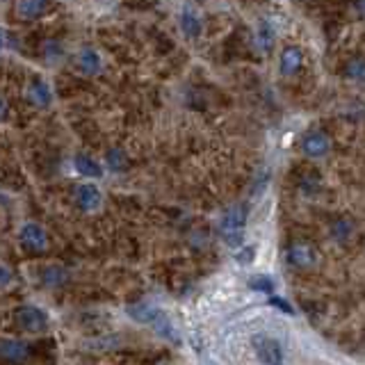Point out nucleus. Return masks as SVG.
I'll list each match as a JSON object with an SVG mask.
<instances>
[{"label":"nucleus","mask_w":365,"mask_h":365,"mask_svg":"<svg viewBox=\"0 0 365 365\" xmlns=\"http://www.w3.org/2000/svg\"><path fill=\"white\" fill-rule=\"evenodd\" d=\"M244 228H246V206L237 204L224 213L222 222H219V235H222V240L228 246H237L244 237Z\"/></svg>","instance_id":"nucleus-1"},{"label":"nucleus","mask_w":365,"mask_h":365,"mask_svg":"<svg viewBox=\"0 0 365 365\" xmlns=\"http://www.w3.org/2000/svg\"><path fill=\"white\" fill-rule=\"evenodd\" d=\"M14 322L18 328H23L25 333H41L48 326V315L44 313L39 306L25 304L14 310Z\"/></svg>","instance_id":"nucleus-2"},{"label":"nucleus","mask_w":365,"mask_h":365,"mask_svg":"<svg viewBox=\"0 0 365 365\" xmlns=\"http://www.w3.org/2000/svg\"><path fill=\"white\" fill-rule=\"evenodd\" d=\"M18 242H21L25 251L41 253V251H46V246H48V233L44 231V226L27 222L21 226V231H18Z\"/></svg>","instance_id":"nucleus-3"},{"label":"nucleus","mask_w":365,"mask_h":365,"mask_svg":"<svg viewBox=\"0 0 365 365\" xmlns=\"http://www.w3.org/2000/svg\"><path fill=\"white\" fill-rule=\"evenodd\" d=\"M251 345H253V352L258 354L260 363H265V365H286L283 363L286 359H283V350H281L279 340H274V338H270V336H253Z\"/></svg>","instance_id":"nucleus-4"},{"label":"nucleus","mask_w":365,"mask_h":365,"mask_svg":"<svg viewBox=\"0 0 365 365\" xmlns=\"http://www.w3.org/2000/svg\"><path fill=\"white\" fill-rule=\"evenodd\" d=\"M286 258H288V263L295 270H310V267H315L317 253H315V249L308 242H292L288 246Z\"/></svg>","instance_id":"nucleus-5"},{"label":"nucleus","mask_w":365,"mask_h":365,"mask_svg":"<svg viewBox=\"0 0 365 365\" xmlns=\"http://www.w3.org/2000/svg\"><path fill=\"white\" fill-rule=\"evenodd\" d=\"M328 151H331V140L322 131H310L301 140V153L308 155V158H324V155H328Z\"/></svg>","instance_id":"nucleus-6"},{"label":"nucleus","mask_w":365,"mask_h":365,"mask_svg":"<svg viewBox=\"0 0 365 365\" xmlns=\"http://www.w3.org/2000/svg\"><path fill=\"white\" fill-rule=\"evenodd\" d=\"M32 356V345L25 340H14V338H3L0 340V359L7 363H25Z\"/></svg>","instance_id":"nucleus-7"},{"label":"nucleus","mask_w":365,"mask_h":365,"mask_svg":"<svg viewBox=\"0 0 365 365\" xmlns=\"http://www.w3.org/2000/svg\"><path fill=\"white\" fill-rule=\"evenodd\" d=\"M301 67H304V53L297 46H286L279 58V73L283 78H292L301 71Z\"/></svg>","instance_id":"nucleus-8"},{"label":"nucleus","mask_w":365,"mask_h":365,"mask_svg":"<svg viewBox=\"0 0 365 365\" xmlns=\"http://www.w3.org/2000/svg\"><path fill=\"white\" fill-rule=\"evenodd\" d=\"M100 190L96 185H91V182H82V185L76 187V204L80 210H85V213H91V210H96L100 206Z\"/></svg>","instance_id":"nucleus-9"},{"label":"nucleus","mask_w":365,"mask_h":365,"mask_svg":"<svg viewBox=\"0 0 365 365\" xmlns=\"http://www.w3.org/2000/svg\"><path fill=\"white\" fill-rule=\"evenodd\" d=\"M128 315H131L135 322L140 324H153L155 319H158L162 315V310L158 306L149 304V301H137V304H131L128 306Z\"/></svg>","instance_id":"nucleus-10"},{"label":"nucleus","mask_w":365,"mask_h":365,"mask_svg":"<svg viewBox=\"0 0 365 365\" xmlns=\"http://www.w3.org/2000/svg\"><path fill=\"white\" fill-rule=\"evenodd\" d=\"M27 98H30L36 107H48L53 100L51 87L46 85L44 80H32L30 87H27Z\"/></svg>","instance_id":"nucleus-11"},{"label":"nucleus","mask_w":365,"mask_h":365,"mask_svg":"<svg viewBox=\"0 0 365 365\" xmlns=\"http://www.w3.org/2000/svg\"><path fill=\"white\" fill-rule=\"evenodd\" d=\"M180 27H182V34H185L187 39H197V36L201 34V18H199V14L192 7L182 9V14H180Z\"/></svg>","instance_id":"nucleus-12"},{"label":"nucleus","mask_w":365,"mask_h":365,"mask_svg":"<svg viewBox=\"0 0 365 365\" xmlns=\"http://www.w3.org/2000/svg\"><path fill=\"white\" fill-rule=\"evenodd\" d=\"M73 164H76V171L80 173V176H87V178H100V176H103V169H100V164L94 158L85 155V153L76 155Z\"/></svg>","instance_id":"nucleus-13"},{"label":"nucleus","mask_w":365,"mask_h":365,"mask_svg":"<svg viewBox=\"0 0 365 365\" xmlns=\"http://www.w3.org/2000/svg\"><path fill=\"white\" fill-rule=\"evenodd\" d=\"M46 7H48V0H18L16 3V14L21 18H36L46 12Z\"/></svg>","instance_id":"nucleus-14"},{"label":"nucleus","mask_w":365,"mask_h":365,"mask_svg":"<svg viewBox=\"0 0 365 365\" xmlns=\"http://www.w3.org/2000/svg\"><path fill=\"white\" fill-rule=\"evenodd\" d=\"M274 39H277V32H274V25L270 21H260L258 23V32H255V41H258V48L263 53H270Z\"/></svg>","instance_id":"nucleus-15"},{"label":"nucleus","mask_w":365,"mask_h":365,"mask_svg":"<svg viewBox=\"0 0 365 365\" xmlns=\"http://www.w3.org/2000/svg\"><path fill=\"white\" fill-rule=\"evenodd\" d=\"M345 78L365 85V58H352L345 64Z\"/></svg>","instance_id":"nucleus-16"},{"label":"nucleus","mask_w":365,"mask_h":365,"mask_svg":"<svg viewBox=\"0 0 365 365\" xmlns=\"http://www.w3.org/2000/svg\"><path fill=\"white\" fill-rule=\"evenodd\" d=\"M153 326V331L158 333V336H162V338H167V340H173L176 343L178 340V333H176V328H173V324H171V319L167 317V315H160L158 319H155V322L151 324Z\"/></svg>","instance_id":"nucleus-17"},{"label":"nucleus","mask_w":365,"mask_h":365,"mask_svg":"<svg viewBox=\"0 0 365 365\" xmlns=\"http://www.w3.org/2000/svg\"><path fill=\"white\" fill-rule=\"evenodd\" d=\"M78 64H80V69L85 71V73H96L100 69V58H98V53L96 51H91V48H85L80 53V58H78Z\"/></svg>","instance_id":"nucleus-18"},{"label":"nucleus","mask_w":365,"mask_h":365,"mask_svg":"<svg viewBox=\"0 0 365 365\" xmlns=\"http://www.w3.org/2000/svg\"><path fill=\"white\" fill-rule=\"evenodd\" d=\"M41 279H44L46 286L55 288V286H62V283L67 281V272H64L62 267H58V265H51V267L44 272Z\"/></svg>","instance_id":"nucleus-19"},{"label":"nucleus","mask_w":365,"mask_h":365,"mask_svg":"<svg viewBox=\"0 0 365 365\" xmlns=\"http://www.w3.org/2000/svg\"><path fill=\"white\" fill-rule=\"evenodd\" d=\"M105 160H107V167L112 171H124L128 167V158H126V153L121 149H109Z\"/></svg>","instance_id":"nucleus-20"},{"label":"nucleus","mask_w":365,"mask_h":365,"mask_svg":"<svg viewBox=\"0 0 365 365\" xmlns=\"http://www.w3.org/2000/svg\"><path fill=\"white\" fill-rule=\"evenodd\" d=\"M272 279L270 277H251L249 279V288L251 290H260V292H270L272 290Z\"/></svg>","instance_id":"nucleus-21"},{"label":"nucleus","mask_w":365,"mask_h":365,"mask_svg":"<svg viewBox=\"0 0 365 365\" xmlns=\"http://www.w3.org/2000/svg\"><path fill=\"white\" fill-rule=\"evenodd\" d=\"M14 283V272L7 267V265H0V290L9 288Z\"/></svg>","instance_id":"nucleus-22"},{"label":"nucleus","mask_w":365,"mask_h":365,"mask_svg":"<svg viewBox=\"0 0 365 365\" xmlns=\"http://www.w3.org/2000/svg\"><path fill=\"white\" fill-rule=\"evenodd\" d=\"M350 231H352V226L347 224L345 219H343V222H336V224H333V235H336V237H343V235H347Z\"/></svg>","instance_id":"nucleus-23"},{"label":"nucleus","mask_w":365,"mask_h":365,"mask_svg":"<svg viewBox=\"0 0 365 365\" xmlns=\"http://www.w3.org/2000/svg\"><path fill=\"white\" fill-rule=\"evenodd\" d=\"M270 304H272V306H277V308H281V310H286V313H292V308L288 306V301H283V299L272 297V299H270Z\"/></svg>","instance_id":"nucleus-24"},{"label":"nucleus","mask_w":365,"mask_h":365,"mask_svg":"<svg viewBox=\"0 0 365 365\" xmlns=\"http://www.w3.org/2000/svg\"><path fill=\"white\" fill-rule=\"evenodd\" d=\"M5 114H7V103H5V98L0 96V119H5Z\"/></svg>","instance_id":"nucleus-25"},{"label":"nucleus","mask_w":365,"mask_h":365,"mask_svg":"<svg viewBox=\"0 0 365 365\" xmlns=\"http://www.w3.org/2000/svg\"><path fill=\"white\" fill-rule=\"evenodd\" d=\"M356 9H359V12L365 16V0H359V3H356Z\"/></svg>","instance_id":"nucleus-26"},{"label":"nucleus","mask_w":365,"mask_h":365,"mask_svg":"<svg viewBox=\"0 0 365 365\" xmlns=\"http://www.w3.org/2000/svg\"><path fill=\"white\" fill-rule=\"evenodd\" d=\"M3 46H5V32L0 30V51H3Z\"/></svg>","instance_id":"nucleus-27"}]
</instances>
